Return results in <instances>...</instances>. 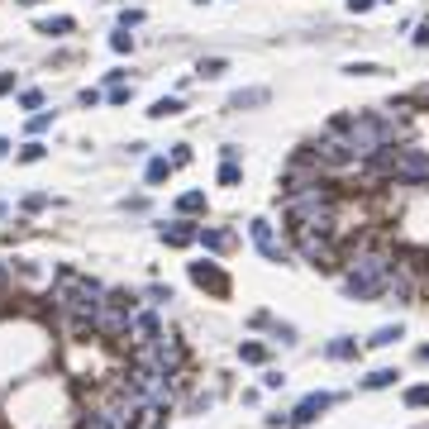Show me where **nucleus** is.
I'll list each match as a JSON object with an SVG mask.
<instances>
[{
    "label": "nucleus",
    "mask_w": 429,
    "mask_h": 429,
    "mask_svg": "<svg viewBox=\"0 0 429 429\" xmlns=\"http://www.w3.org/2000/svg\"><path fill=\"white\" fill-rule=\"evenodd\" d=\"M38 101H43L38 91H24V96H19V106H24V110H38Z\"/></svg>",
    "instance_id": "nucleus-26"
},
{
    "label": "nucleus",
    "mask_w": 429,
    "mask_h": 429,
    "mask_svg": "<svg viewBox=\"0 0 429 429\" xmlns=\"http://www.w3.org/2000/svg\"><path fill=\"white\" fill-rule=\"evenodd\" d=\"M248 234H253V243H258V253H262V258L286 262V243H277V234H272V224H267V219H253V224H248Z\"/></svg>",
    "instance_id": "nucleus-5"
},
{
    "label": "nucleus",
    "mask_w": 429,
    "mask_h": 429,
    "mask_svg": "<svg viewBox=\"0 0 429 429\" xmlns=\"http://www.w3.org/2000/svg\"><path fill=\"white\" fill-rule=\"evenodd\" d=\"M329 406H334V396H329V391H310V396H306V401L286 415V425H310V420H320Z\"/></svg>",
    "instance_id": "nucleus-6"
},
{
    "label": "nucleus",
    "mask_w": 429,
    "mask_h": 429,
    "mask_svg": "<svg viewBox=\"0 0 429 429\" xmlns=\"http://www.w3.org/2000/svg\"><path fill=\"white\" fill-rule=\"evenodd\" d=\"M110 43H114V53H129V48H134V38H129V34H114Z\"/></svg>",
    "instance_id": "nucleus-25"
},
{
    "label": "nucleus",
    "mask_w": 429,
    "mask_h": 429,
    "mask_svg": "<svg viewBox=\"0 0 429 429\" xmlns=\"http://www.w3.org/2000/svg\"><path fill=\"white\" fill-rule=\"evenodd\" d=\"M415 43H420V48H425V43H429V19H425V24H420V34H415Z\"/></svg>",
    "instance_id": "nucleus-27"
},
{
    "label": "nucleus",
    "mask_w": 429,
    "mask_h": 429,
    "mask_svg": "<svg viewBox=\"0 0 429 429\" xmlns=\"http://www.w3.org/2000/svg\"><path fill=\"white\" fill-rule=\"evenodd\" d=\"M420 363H429V343H425V348H420Z\"/></svg>",
    "instance_id": "nucleus-31"
},
{
    "label": "nucleus",
    "mask_w": 429,
    "mask_h": 429,
    "mask_svg": "<svg viewBox=\"0 0 429 429\" xmlns=\"http://www.w3.org/2000/svg\"><path fill=\"white\" fill-rule=\"evenodd\" d=\"M38 158H43V143H24L19 148V162H38Z\"/></svg>",
    "instance_id": "nucleus-21"
},
{
    "label": "nucleus",
    "mask_w": 429,
    "mask_h": 429,
    "mask_svg": "<svg viewBox=\"0 0 429 429\" xmlns=\"http://www.w3.org/2000/svg\"><path fill=\"white\" fill-rule=\"evenodd\" d=\"M343 262H348V272H343V291H348V296H358V301H372V296H382V291H387V277H391L396 253H391V248L358 243Z\"/></svg>",
    "instance_id": "nucleus-1"
},
{
    "label": "nucleus",
    "mask_w": 429,
    "mask_h": 429,
    "mask_svg": "<svg viewBox=\"0 0 429 429\" xmlns=\"http://www.w3.org/2000/svg\"><path fill=\"white\" fill-rule=\"evenodd\" d=\"M177 210H182V214H196V210H206V191H186V196L177 201Z\"/></svg>",
    "instance_id": "nucleus-15"
},
{
    "label": "nucleus",
    "mask_w": 429,
    "mask_h": 429,
    "mask_svg": "<svg viewBox=\"0 0 429 429\" xmlns=\"http://www.w3.org/2000/svg\"><path fill=\"white\" fill-rule=\"evenodd\" d=\"M101 301H106V286L101 282H91V277H82L77 267H58L53 272V306L67 315V320H86L101 310Z\"/></svg>",
    "instance_id": "nucleus-2"
},
{
    "label": "nucleus",
    "mask_w": 429,
    "mask_h": 429,
    "mask_svg": "<svg viewBox=\"0 0 429 429\" xmlns=\"http://www.w3.org/2000/svg\"><path fill=\"white\" fill-rule=\"evenodd\" d=\"M167 172H172V162H167V158H153V162H148V182H153V186H158V182H167Z\"/></svg>",
    "instance_id": "nucleus-16"
},
{
    "label": "nucleus",
    "mask_w": 429,
    "mask_h": 429,
    "mask_svg": "<svg viewBox=\"0 0 429 429\" xmlns=\"http://www.w3.org/2000/svg\"><path fill=\"white\" fill-rule=\"evenodd\" d=\"M153 119H167V114H182V101L177 96H162V101H153V110H148Z\"/></svg>",
    "instance_id": "nucleus-14"
},
{
    "label": "nucleus",
    "mask_w": 429,
    "mask_h": 429,
    "mask_svg": "<svg viewBox=\"0 0 429 429\" xmlns=\"http://www.w3.org/2000/svg\"><path fill=\"white\" fill-rule=\"evenodd\" d=\"M238 358H243V363H262L267 348H262V343H238Z\"/></svg>",
    "instance_id": "nucleus-17"
},
{
    "label": "nucleus",
    "mask_w": 429,
    "mask_h": 429,
    "mask_svg": "<svg viewBox=\"0 0 429 429\" xmlns=\"http://www.w3.org/2000/svg\"><path fill=\"white\" fill-rule=\"evenodd\" d=\"M219 72H224V58H206L201 62V77H219Z\"/></svg>",
    "instance_id": "nucleus-23"
},
{
    "label": "nucleus",
    "mask_w": 429,
    "mask_h": 429,
    "mask_svg": "<svg viewBox=\"0 0 429 429\" xmlns=\"http://www.w3.org/2000/svg\"><path fill=\"white\" fill-rule=\"evenodd\" d=\"M238 177H243V172H238V162H224V167H219V182H224V186H234Z\"/></svg>",
    "instance_id": "nucleus-22"
},
{
    "label": "nucleus",
    "mask_w": 429,
    "mask_h": 429,
    "mask_svg": "<svg viewBox=\"0 0 429 429\" xmlns=\"http://www.w3.org/2000/svg\"><path fill=\"white\" fill-rule=\"evenodd\" d=\"M119 24H124V29H129V24H143V10H124V14H119Z\"/></svg>",
    "instance_id": "nucleus-24"
},
{
    "label": "nucleus",
    "mask_w": 429,
    "mask_h": 429,
    "mask_svg": "<svg viewBox=\"0 0 429 429\" xmlns=\"http://www.w3.org/2000/svg\"><path fill=\"white\" fill-rule=\"evenodd\" d=\"M248 106H267V91H262V86H253V91L229 96V110H248Z\"/></svg>",
    "instance_id": "nucleus-10"
},
{
    "label": "nucleus",
    "mask_w": 429,
    "mask_h": 429,
    "mask_svg": "<svg viewBox=\"0 0 429 429\" xmlns=\"http://www.w3.org/2000/svg\"><path fill=\"white\" fill-rule=\"evenodd\" d=\"M372 167H377V177H391L401 186H425L429 182V153L425 148H410V143L387 148L382 158H372Z\"/></svg>",
    "instance_id": "nucleus-3"
},
{
    "label": "nucleus",
    "mask_w": 429,
    "mask_h": 429,
    "mask_svg": "<svg viewBox=\"0 0 429 429\" xmlns=\"http://www.w3.org/2000/svg\"><path fill=\"white\" fill-rule=\"evenodd\" d=\"M396 377H401V372H396V367H377V372H372V377H363V391H382V387H391V382H396Z\"/></svg>",
    "instance_id": "nucleus-11"
},
{
    "label": "nucleus",
    "mask_w": 429,
    "mask_h": 429,
    "mask_svg": "<svg viewBox=\"0 0 429 429\" xmlns=\"http://www.w3.org/2000/svg\"><path fill=\"white\" fill-rule=\"evenodd\" d=\"M348 72H353V77H377L382 67H377V62H348Z\"/></svg>",
    "instance_id": "nucleus-20"
},
{
    "label": "nucleus",
    "mask_w": 429,
    "mask_h": 429,
    "mask_svg": "<svg viewBox=\"0 0 429 429\" xmlns=\"http://www.w3.org/2000/svg\"><path fill=\"white\" fill-rule=\"evenodd\" d=\"M367 5H372V0H348V10H367Z\"/></svg>",
    "instance_id": "nucleus-29"
},
{
    "label": "nucleus",
    "mask_w": 429,
    "mask_h": 429,
    "mask_svg": "<svg viewBox=\"0 0 429 429\" xmlns=\"http://www.w3.org/2000/svg\"><path fill=\"white\" fill-rule=\"evenodd\" d=\"M196 238V224L191 219H177V224H162V243H172V248H186Z\"/></svg>",
    "instance_id": "nucleus-8"
},
{
    "label": "nucleus",
    "mask_w": 429,
    "mask_h": 429,
    "mask_svg": "<svg viewBox=\"0 0 429 429\" xmlns=\"http://www.w3.org/2000/svg\"><path fill=\"white\" fill-rule=\"evenodd\" d=\"M406 406H410V410L429 406V387H410V391H406Z\"/></svg>",
    "instance_id": "nucleus-18"
},
{
    "label": "nucleus",
    "mask_w": 429,
    "mask_h": 429,
    "mask_svg": "<svg viewBox=\"0 0 429 429\" xmlns=\"http://www.w3.org/2000/svg\"><path fill=\"white\" fill-rule=\"evenodd\" d=\"M10 86H14V77H10V72H0V96H5Z\"/></svg>",
    "instance_id": "nucleus-28"
},
{
    "label": "nucleus",
    "mask_w": 429,
    "mask_h": 429,
    "mask_svg": "<svg viewBox=\"0 0 429 429\" xmlns=\"http://www.w3.org/2000/svg\"><path fill=\"white\" fill-rule=\"evenodd\" d=\"M38 29H43V34H67V29H72V19H67V14H58V19H43Z\"/></svg>",
    "instance_id": "nucleus-19"
},
{
    "label": "nucleus",
    "mask_w": 429,
    "mask_h": 429,
    "mask_svg": "<svg viewBox=\"0 0 429 429\" xmlns=\"http://www.w3.org/2000/svg\"><path fill=\"white\" fill-rule=\"evenodd\" d=\"M0 282H5V267H0Z\"/></svg>",
    "instance_id": "nucleus-32"
},
{
    "label": "nucleus",
    "mask_w": 429,
    "mask_h": 429,
    "mask_svg": "<svg viewBox=\"0 0 429 429\" xmlns=\"http://www.w3.org/2000/svg\"><path fill=\"white\" fill-rule=\"evenodd\" d=\"M5 153H10V138H0V158H5Z\"/></svg>",
    "instance_id": "nucleus-30"
},
{
    "label": "nucleus",
    "mask_w": 429,
    "mask_h": 429,
    "mask_svg": "<svg viewBox=\"0 0 429 429\" xmlns=\"http://www.w3.org/2000/svg\"><path fill=\"white\" fill-rule=\"evenodd\" d=\"M324 358L348 363V358H358V343H353V339H334V343H324Z\"/></svg>",
    "instance_id": "nucleus-9"
},
{
    "label": "nucleus",
    "mask_w": 429,
    "mask_h": 429,
    "mask_svg": "<svg viewBox=\"0 0 429 429\" xmlns=\"http://www.w3.org/2000/svg\"><path fill=\"white\" fill-rule=\"evenodd\" d=\"M401 334H406V329H401V324H382V329H377V334H372V339H367V343H372V348H387V343H396V339H401Z\"/></svg>",
    "instance_id": "nucleus-12"
},
{
    "label": "nucleus",
    "mask_w": 429,
    "mask_h": 429,
    "mask_svg": "<svg viewBox=\"0 0 429 429\" xmlns=\"http://www.w3.org/2000/svg\"><path fill=\"white\" fill-rule=\"evenodd\" d=\"M291 243H296V253L306 258V262H315L320 272H339V248L329 243V234H320V229H291Z\"/></svg>",
    "instance_id": "nucleus-4"
},
{
    "label": "nucleus",
    "mask_w": 429,
    "mask_h": 429,
    "mask_svg": "<svg viewBox=\"0 0 429 429\" xmlns=\"http://www.w3.org/2000/svg\"><path fill=\"white\" fill-rule=\"evenodd\" d=\"M191 282H196V286H206L210 296H229V277H224L214 262H191Z\"/></svg>",
    "instance_id": "nucleus-7"
},
{
    "label": "nucleus",
    "mask_w": 429,
    "mask_h": 429,
    "mask_svg": "<svg viewBox=\"0 0 429 429\" xmlns=\"http://www.w3.org/2000/svg\"><path fill=\"white\" fill-rule=\"evenodd\" d=\"M196 238H201L206 248H214V253H219V248H229V234H224V229H196Z\"/></svg>",
    "instance_id": "nucleus-13"
}]
</instances>
